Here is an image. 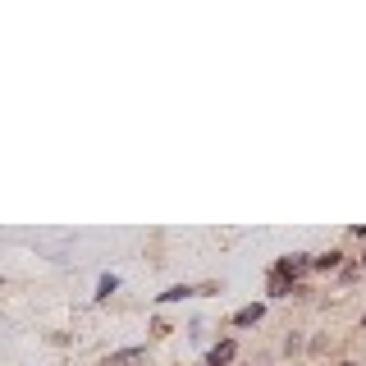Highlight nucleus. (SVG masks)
I'll list each match as a JSON object with an SVG mask.
<instances>
[{"label":"nucleus","instance_id":"f257e3e1","mask_svg":"<svg viewBox=\"0 0 366 366\" xmlns=\"http://www.w3.org/2000/svg\"><path fill=\"white\" fill-rule=\"evenodd\" d=\"M307 270H311V256H298V252H293V256H284V261L275 266V275H284V279H298V275H307Z\"/></svg>","mask_w":366,"mask_h":366},{"label":"nucleus","instance_id":"f03ea898","mask_svg":"<svg viewBox=\"0 0 366 366\" xmlns=\"http://www.w3.org/2000/svg\"><path fill=\"white\" fill-rule=\"evenodd\" d=\"M147 362V348H128V353H115V357H106L101 366H142Z\"/></svg>","mask_w":366,"mask_h":366},{"label":"nucleus","instance_id":"7ed1b4c3","mask_svg":"<svg viewBox=\"0 0 366 366\" xmlns=\"http://www.w3.org/2000/svg\"><path fill=\"white\" fill-rule=\"evenodd\" d=\"M233 362V339H220V344L206 353V366H229Z\"/></svg>","mask_w":366,"mask_h":366},{"label":"nucleus","instance_id":"20e7f679","mask_svg":"<svg viewBox=\"0 0 366 366\" xmlns=\"http://www.w3.org/2000/svg\"><path fill=\"white\" fill-rule=\"evenodd\" d=\"M270 293H275V298H289V293H298V284H293V279H284V275H275V270H270Z\"/></svg>","mask_w":366,"mask_h":366},{"label":"nucleus","instance_id":"39448f33","mask_svg":"<svg viewBox=\"0 0 366 366\" xmlns=\"http://www.w3.org/2000/svg\"><path fill=\"white\" fill-rule=\"evenodd\" d=\"M261 316H266V307L256 302V307H243V311H238V316H233V325H256Z\"/></svg>","mask_w":366,"mask_h":366},{"label":"nucleus","instance_id":"423d86ee","mask_svg":"<svg viewBox=\"0 0 366 366\" xmlns=\"http://www.w3.org/2000/svg\"><path fill=\"white\" fill-rule=\"evenodd\" d=\"M339 266V252H321V256H311V270H334Z\"/></svg>","mask_w":366,"mask_h":366},{"label":"nucleus","instance_id":"0eeeda50","mask_svg":"<svg viewBox=\"0 0 366 366\" xmlns=\"http://www.w3.org/2000/svg\"><path fill=\"white\" fill-rule=\"evenodd\" d=\"M115 289H119V279H115V275H106V279H101V284H97V298H110Z\"/></svg>","mask_w":366,"mask_h":366},{"label":"nucleus","instance_id":"6e6552de","mask_svg":"<svg viewBox=\"0 0 366 366\" xmlns=\"http://www.w3.org/2000/svg\"><path fill=\"white\" fill-rule=\"evenodd\" d=\"M183 298H192V289H183V284L169 289V293H160V302H183Z\"/></svg>","mask_w":366,"mask_h":366},{"label":"nucleus","instance_id":"1a4fd4ad","mask_svg":"<svg viewBox=\"0 0 366 366\" xmlns=\"http://www.w3.org/2000/svg\"><path fill=\"white\" fill-rule=\"evenodd\" d=\"M339 366H357V362H339Z\"/></svg>","mask_w":366,"mask_h":366},{"label":"nucleus","instance_id":"9d476101","mask_svg":"<svg viewBox=\"0 0 366 366\" xmlns=\"http://www.w3.org/2000/svg\"><path fill=\"white\" fill-rule=\"evenodd\" d=\"M362 266H366V256H362Z\"/></svg>","mask_w":366,"mask_h":366},{"label":"nucleus","instance_id":"9b49d317","mask_svg":"<svg viewBox=\"0 0 366 366\" xmlns=\"http://www.w3.org/2000/svg\"><path fill=\"white\" fill-rule=\"evenodd\" d=\"M362 325H366V321H362Z\"/></svg>","mask_w":366,"mask_h":366}]
</instances>
